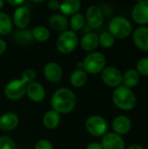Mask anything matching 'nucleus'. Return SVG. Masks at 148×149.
Listing matches in <instances>:
<instances>
[{"instance_id": "4c0bfd02", "label": "nucleus", "mask_w": 148, "mask_h": 149, "mask_svg": "<svg viewBox=\"0 0 148 149\" xmlns=\"http://www.w3.org/2000/svg\"><path fill=\"white\" fill-rule=\"evenodd\" d=\"M3 4H4V2L3 0H0V9L3 7Z\"/></svg>"}, {"instance_id": "f3484780", "label": "nucleus", "mask_w": 148, "mask_h": 149, "mask_svg": "<svg viewBox=\"0 0 148 149\" xmlns=\"http://www.w3.org/2000/svg\"><path fill=\"white\" fill-rule=\"evenodd\" d=\"M19 123V119L13 113H7L0 117V129L3 131H11L15 129Z\"/></svg>"}, {"instance_id": "39448f33", "label": "nucleus", "mask_w": 148, "mask_h": 149, "mask_svg": "<svg viewBox=\"0 0 148 149\" xmlns=\"http://www.w3.org/2000/svg\"><path fill=\"white\" fill-rule=\"evenodd\" d=\"M79 38L75 31H63L57 40V49L63 54L72 52L78 46Z\"/></svg>"}, {"instance_id": "6e6552de", "label": "nucleus", "mask_w": 148, "mask_h": 149, "mask_svg": "<svg viewBox=\"0 0 148 149\" xmlns=\"http://www.w3.org/2000/svg\"><path fill=\"white\" fill-rule=\"evenodd\" d=\"M101 79L106 86L118 87L122 83V73L118 68L108 66L101 72Z\"/></svg>"}, {"instance_id": "9d476101", "label": "nucleus", "mask_w": 148, "mask_h": 149, "mask_svg": "<svg viewBox=\"0 0 148 149\" xmlns=\"http://www.w3.org/2000/svg\"><path fill=\"white\" fill-rule=\"evenodd\" d=\"M85 21L92 29L99 28L104 22V15L99 7L91 5L88 7L85 15Z\"/></svg>"}, {"instance_id": "1a4fd4ad", "label": "nucleus", "mask_w": 148, "mask_h": 149, "mask_svg": "<svg viewBox=\"0 0 148 149\" xmlns=\"http://www.w3.org/2000/svg\"><path fill=\"white\" fill-rule=\"evenodd\" d=\"M133 20L140 25L148 24V1L140 0L138 1L132 10Z\"/></svg>"}, {"instance_id": "2eb2a0df", "label": "nucleus", "mask_w": 148, "mask_h": 149, "mask_svg": "<svg viewBox=\"0 0 148 149\" xmlns=\"http://www.w3.org/2000/svg\"><path fill=\"white\" fill-rule=\"evenodd\" d=\"M44 75L48 81L51 83H56L61 79L63 72L58 64L55 62H50L44 65Z\"/></svg>"}, {"instance_id": "cd10ccee", "label": "nucleus", "mask_w": 148, "mask_h": 149, "mask_svg": "<svg viewBox=\"0 0 148 149\" xmlns=\"http://www.w3.org/2000/svg\"><path fill=\"white\" fill-rule=\"evenodd\" d=\"M99 44L103 47L110 48L113 45L115 38L109 31H105L100 34V36L99 37Z\"/></svg>"}, {"instance_id": "412c9836", "label": "nucleus", "mask_w": 148, "mask_h": 149, "mask_svg": "<svg viewBox=\"0 0 148 149\" xmlns=\"http://www.w3.org/2000/svg\"><path fill=\"white\" fill-rule=\"evenodd\" d=\"M140 74L135 69H128L124 75H122V82L127 88H133L139 84Z\"/></svg>"}, {"instance_id": "bb28decb", "label": "nucleus", "mask_w": 148, "mask_h": 149, "mask_svg": "<svg viewBox=\"0 0 148 149\" xmlns=\"http://www.w3.org/2000/svg\"><path fill=\"white\" fill-rule=\"evenodd\" d=\"M85 24V18L83 14L76 13L71 18V27L73 31L81 30Z\"/></svg>"}, {"instance_id": "7c9ffc66", "label": "nucleus", "mask_w": 148, "mask_h": 149, "mask_svg": "<svg viewBox=\"0 0 148 149\" xmlns=\"http://www.w3.org/2000/svg\"><path fill=\"white\" fill-rule=\"evenodd\" d=\"M22 79H24L27 84L34 82L36 79V72L31 69H27L22 73Z\"/></svg>"}, {"instance_id": "5701e85b", "label": "nucleus", "mask_w": 148, "mask_h": 149, "mask_svg": "<svg viewBox=\"0 0 148 149\" xmlns=\"http://www.w3.org/2000/svg\"><path fill=\"white\" fill-rule=\"evenodd\" d=\"M70 81L74 87H81L85 86L87 81V74L84 70L77 69L72 73Z\"/></svg>"}, {"instance_id": "4468645a", "label": "nucleus", "mask_w": 148, "mask_h": 149, "mask_svg": "<svg viewBox=\"0 0 148 149\" xmlns=\"http://www.w3.org/2000/svg\"><path fill=\"white\" fill-rule=\"evenodd\" d=\"M112 127L115 134L121 136L129 133L132 128V121L126 115H119L113 120Z\"/></svg>"}, {"instance_id": "a211bd4d", "label": "nucleus", "mask_w": 148, "mask_h": 149, "mask_svg": "<svg viewBox=\"0 0 148 149\" xmlns=\"http://www.w3.org/2000/svg\"><path fill=\"white\" fill-rule=\"evenodd\" d=\"M99 44V36L94 32L86 33L81 39L80 45L83 50L86 52H92L98 47Z\"/></svg>"}, {"instance_id": "423d86ee", "label": "nucleus", "mask_w": 148, "mask_h": 149, "mask_svg": "<svg viewBox=\"0 0 148 149\" xmlns=\"http://www.w3.org/2000/svg\"><path fill=\"white\" fill-rule=\"evenodd\" d=\"M85 127L88 133L95 137L104 136L107 131L106 120L99 115L90 116L85 122Z\"/></svg>"}, {"instance_id": "c9c22d12", "label": "nucleus", "mask_w": 148, "mask_h": 149, "mask_svg": "<svg viewBox=\"0 0 148 149\" xmlns=\"http://www.w3.org/2000/svg\"><path fill=\"white\" fill-rule=\"evenodd\" d=\"M6 50V43L4 42V40L0 38V55H2Z\"/></svg>"}, {"instance_id": "393cba45", "label": "nucleus", "mask_w": 148, "mask_h": 149, "mask_svg": "<svg viewBox=\"0 0 148 149\" xmlns=\"http://www.w3.org/2000/svg\"><path fill=\"white\" fill-rule=\"evenodd\" d=\"M32 37L38 42H45L50 38V31L44 26H37L32 31Z\"/></svg>"}, {"instance_id": "b1692460", "label": "nucleus", "mask_w": 148, "mask_h": 149, "mask_svg": "<svg viewBox=\"0 0 148 149\" xmlns=\"http://www.w3.org/2000/svg\"><path fill=\"white\" fill-rule=\"evenodd\" d=\"M12 21L4 12H0V34L7 35L12 30Z\"/></svg>"}, {"instance_id": "2f4dec72", "label": "nucleus", "mask_w": 148, "mask_h": 149, "mask_svg": "<svg viewBox=\"0 0 148 149\" xmlns=\"http://www.w3.org/2000/svg\"><path fill=\"white\" fill-rule=\"evenodd\" d=\"M35 149H53V147L49 141L39 140L35 145Z\"/></svg>"}, {"instance_id": "f8f14e48", "label": "nucleus", "mask_w": 148, "mask_h": 149, "mask_svg": "<svg viewBox=\"0 0 148 149\" xmlns=\"http://www.w3.org/2000/svg\"><path fill=\"white\" fill-rule=\"evenodd\" d=\"M31 22V12L25 6H19L14 11L13 23L19 29L26 28Z\"/></svg>"}, {"instance_id": "473e14b6", "label": "nucleus", "mask_w": 148, "mask_h": 149, "mask_svg": "<svg viewBox=\"0 0 148 149\" xmlns=\"http://www.w3.org/2000/svg\"><path fill=\"white\" fill-rule=\"evenodd\" d=\"M60 3H61L58 0H51L48 3V7L51 10H57L60 8Z\"/></svg>"}, {"instance_id": "4be33fe9", "label": "nucleus", "mask_w": 148, "mask_h": 149, "mask_svg": "<svg viewBox=\"0 0 148 149\" xmlns=\"http://www.w3.org/2000/svg\"><path fill=\"white\" fill-rule=\"evenodd\" d=\"M60 122V116L59 113L54 110L47 111L43 118V123L44 127L48 129H54L56 128Z\"/></svg>"}, {"instance_id": "aec40b11", "label": "nucleus", "mask_w": 148, "mask_h": 149, "mask_svg": "<svg viewBox=\"0 0 148 149\" xmlns=\"http://www.w3.org/2000/svg\"><path fill=\"white\" fill-rule=\"evenodd\" d=\"M81 8V3L79 0H65L60 3L59 10L66 16H73Z\"/></svg>"}, {"instance_id": "7ed1b4c3", "label": "nucleus", "mask_w": 148, "mask_h": 149, "mask_svg": "<svg viewBox=\"0 0 148 149\" xmlns=\"http://www.w3.org/2000/svg\"><path fill=\"white\" fill-rule=\"evenodd\" d=\"M109 32L114 37V38H127L133 30L131 22L121 16L113 17L108 24Z\"/></svg>"}, {"instance_id": "c756f323", "label": "nucleus", "mask_w": 148, "mask_h": 149, "mask_svg": "<svg viewBox=\"0 0 148 149\" xmlns=\"http://www.w3.org/2000/svg\"><path fill=\"white\" fill-rule=\"evenodd\" d=\"M0 149H16V144L11 138L0 136Z\"/></svg>"}, {"instance_id": "72a5a7b5", "label": "nucleus", "mask_w": 148, "mask_h": 149, "mask_svg": "<svg viewBox=\"0 0 148 149\" xmlns=\"http://www.w3.org/2000/svg\"><path fill=\"white\" fill-rule=\"evenodd\" d=\"M85 149H103V148L100 143L93 142V143H90Z\"/></svg>"}, {"instance_id": "c85d7f7f", "label": "nucleus", "mask_w": 148, "mask_h": 149, "mask_svg": "<svg viewBox=\"0 0 148 149\" xmlns=\"http://www.w3.org/2000/svg\"><path fill=\"white\" fill-rule=\"evenodd\" d=\"M136 67V71L139 74L142 76H148V58H140L138 61Z\"/></svg>"}, {"instance_id": "f704fd0d", "label": "nucleus", "mask_w": 148, "mask_h": 149, "mask_svg": "<svg viewBox=\"0 0 148 149\" xmlns=\"http://www.w3.org/2000/svg\"><path fill=\"white\" fill-rule=\"evenodd\" d=\"M7 3L12 6H15V7H19L20 4H22L24 3L23 0H19V1H17V0H8Z\"/></svg>"}, {"instance_id": "9b49d317", "label": "nucleus", "mask_w": 148, "mask_h": 149, "mask_svg": "<svg viewBox=\"0 0 148 149\" xmlns=\"http://www.w3.org/2000/svg\"><path fill=\"white\" fill-rule=\"evenodd\" d=\"M100 144L103 149H125L126 148L123 138L115 133L106 134Z\"/></svg>"}, {"instance_id": "f03ea898", "label": "nucleus", "mask_w": 148, "mask_h": 149, "mask_svg": "<svg viewBox=\"0 0 148 149\" xmlns=\"http://www.w3.org/2000/svg\"><path fill=\"white\" fill-rule=\"evenodd\" d=\"M113 101L118 108L124 111H130L136 107L137 98L130 88L120 86L113 93Z\"/></svg>"}, {"instance_id": "f257e3e1", "label": "nucleus", "mask_w": 148, "mask_h": 149, "mask_svg": "<svg viewBox=\"0 0 148 149\" xmlns=\"http://www.w3.org/2000/svg\"><path fill=\"white\" fill-rule=\"evenodd\" d=\"M76 102L77 100L74 93L65 87L58 89L51 100L52 109L58 113H70L74 109Z\"/></svg>"}, {"instance_id": "20e7f679", "label": "nucleus", "mask_w": 148, "mask_h": 149, "mask_svg": "<svg viewBox=\"0 0 148 149\" xmlns=\"http://www.w3.org/2000/svg\"><path fill=\"white\" fill-rule=\"evenodd\" d=\"M106 59L103 53L99 52H94L85 57L82 62L83 70L91 74H97L102 72L106 68Z\"/></svg>"}, {"instance_id": "a878e982", "label": "nucleus", "mask_w": 148, "mask_h": 149, "mask_svg": "<svg viewBox=\"0 0 148 149\" xmlns=\"http://www.w3.org/2000/svg\"><path fill=\"white\" fill-rule=\"evenodd\" d=\"M14 38L19 44H22V45H28L31 43L34 39L32 37L31 31L28 30H24V29L17 31L15 33Z\"/></svg>"}, {"instance_id": "e433bc0d", "label": "nucleus", "mask_w": 148, "mask_h": 149, "mask_svg": "<svg viewBox=\"0 0 148 149\" xmlns=\"http://www.w3.org/2000/svg\"><path fill=\"white\" fill-rule=\"evenodd\" d=\"M126 149H144L143 147H141L140 145H137V144H133L131 146H129Z\"/></svg>"}, {"instance_id": "6ab92c4d", "label": "nucleus", "mask_w": 148, "mask_h": 149, "mask_svg": "<svg viewBox=\"0 0 148 149\" xmlns=\"http://www.w3.org/2000/svg\"><path fill=\"white\" fill-rule=\"evenodd\" d=\"M49 24L51 27L58 31H66L69 23L67 18L61 14H54L51 15L49 18Z\"/></svg>"}, {"instance_id": "dca6fc26", "label": "nucleus", "mask_w": 148, "mask_h": 149, "mask_svg": "<svg viewBox=\"0 0 148 149\" xmlns=\"http://www.w3.org/2000/svg\"><path fill=\"white\" fill-rule=\"evenodd\" d=\"M26 93L28 97L35 102H40L45 97V91L44 86L40 83L35 81L27 85Z\"/></svg>"}, {"instance_id": "0eeeda50", "label": "nucleus", "mask_w": 148, "mask_h": 149, "mask_svg": "<svg viewBox=\"0 0 148 149\" xmlns=\"http://www.w3.org/2000/svg\"><path fill=\"white\" fill-rule=\"evenodd\" d=\"M27 85L28 84L22 79L10 81L4 88V94L6 98L10 100H20L26 93Z\"/></svg>"}, {"instance_id": "ddd939ff", "label": "nucleus", "mask_w": 148, "mask_h": 149, "mask_svg": "<svg viewBox=\"0 0 148 149\" xmlns=\"http://www.w3.org/2000/svg\"><path fill=\"white\" fill-rule=\"evenodd\" d=\"M133 40L140 50L148 52V26L138 27L133 32Z\"/></svg>"}]
</instances>
